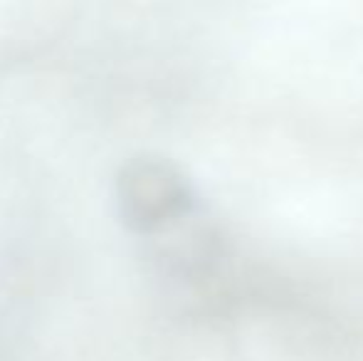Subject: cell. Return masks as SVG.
Wrapping results in <instances>:
<instances>
[{
	"mask_svg": "<svg viewBox=\"0 0 363 361\" xmlns=\"http://www.w3.org/2000/svg\"><path fill=\"white\" fill-rule=\"evenodd\" d=\"M126 223L139 233H156L188 216L193 193L176 166L166 161H134L119 181Z\"/></svg>",
	"mask_w": 363,
	"mask_h": 361,
	"instance_id": "6da1fadb",
	"label": "cell"
}]
</instances>
